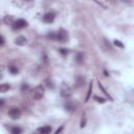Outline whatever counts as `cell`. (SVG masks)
<instances>
[{"label":"cell","mask_w":134,"mask_h":134,"mask_svg":"<svg viewBox=\"0 0 134 134\" xmlns=\"http://www.w3.org/2000/svg\"><path fill=\"white\" fill-rule=\"evenodd\" d=\"M31 95H33V97L35 100H37V101L41 100V98L44 97V87L42 85H39V86H37V87H35L33 90H31Z\"/></svg>","instance_id":"cell-1"},{"label":"cell","mask_w":134,"mask_h":134,"mask_svg":"<svg viewBox=\"0 0 134 134\" xmlns=\"http://www.w3.org/2000/svg\"><path fill=\"white\" fill-rule=\"evenodd\" d=\"M61 95L65 98H68L72 95V89L69 85L67 84H63L61 87Z\"/></svg>","instance_id":"cell-2"},{"label":"cell","mask_w":134,"mask_h":134,"mask_svg":"<svg viewBox=\"0 0 134 134\" xmlns=\"http://www.w3.org/2000/svg\"><path fill=\"white\" fill-rule=\"evenodd\" d=\"M27 26V21L24 20V19H18L17 21L14 22V25H13V30H22V28Z\"/></svg>","instance_id":"cell-3"},{"label":"cell","mask_w":134,"mask_h":134,"mask_svg":"<svg viewBox=\"0 0 134 134\" xmlns=\"http://www.w3.org/2000/svg\"><path fill=\"white\" fill-rule=\"evenodd\" d=\"M57 41L61 43H65L67 40H68V34L67 31H65L64 30H60L58 33H57Z\"/></svg>","instance_id":"cell-4"},{"label":"cell","mask_w":134,"mask_h":134,"mask_svg":"<svg viewBox=\"0 0 134 134\" xmlns=\"http://www.w3.org/2000/svg\"><path fill=\"white\" fill-rule=\"evenodd\" d=\"M8 115L13 119H18L19 117L21 116V110L19 109V108H16V107L11 108L8 111Z\"/></svg>","instance_id":"cell-5"},{"label":"cell","mask_w":134,"mask_h":134,"mask_svg":"<svg viewBox=\"0 0 134 134\" xmlns=\"http://www.w3.org/2000/svg\"><path fill=\"white\" fill-rule=\"evenodd\" d=\"M56 19V14L53 12H49V13H46L45 15L43 16V21L45 23H52Z\"/></svg>","instance_id":"cell-6"},{"label":"cell","mask_w":134,"mask_h":134,"mask_svg":"<svg viewBox=\"0 0 134 134\" xmlns=\"http://www.w3.org/2000/svg\"><path fill=\"white\" fill-rule=\"evenodd\" d=\"M26 42H27L26 38L23 37V36H19V37H17L15 39V44H16V45H18V46H23V45L26 44Z\"/></svg>","instance_id":"cell-7"},{"label":"cell","mask_w":134,"mask_h":134,"mask_svg":"<svg viewBox=\"0 0 134 134\" xmlns=\"http://www.w3.org/2000/svg\"><path fill=\"white\" fill-rule=\"evenodd\" d=\"M84 84H85V78H83L82 75L76 76V78H75V87L80 88V87H82Z\"/></svg>","instance_id":"cell-8"},{"label":"cell","mask_w":134,"mask_h":134,"mask_svg":"<svg viewBox=\"0 0 134 134\" xmlns=\"http://www.w3.org/2000/svg\"><path fill=\"white\" fill-rule=\"evenodd\" d=\"M65 108H66V110L67 111H69V112H71V111L74 110V103H73V101L71 100H68V101H66V103H65Z\"/></svg>","instance_id":"cell-9"},{"label":"cell","mask_w":134,"mask_h":134,"mask_svg":"<svg viewBox=\"0 0 134 134\" xmlns=\"http://www.w3.org/2000/svg\"><path fill=\"white\" fill-rule=\"evenodd\" d=\"M38 131H39L40 133H42V134H48V133L52 132V127L50 126H44V127H42V128L38 129Z\"/></svg>","instance_id":"cell-10"},{"label":"cell","mask_w":134,"mask_h":134,"mask_svg":"<svg viewBox=\"0 0 134 134\" xmlns=\"http://www.w3.org/2000/svg\"><path fill=\"white\" fill-rule=\"evenodd\" d=\"M9 88H11V86L8 84H1V86H0V92H1V93H4V92L9 90Z\"/></svg>","instance_id":"cell-11"},{"label":"cell","mask_w":134,"mask_h":134,"mask_svg":"<svg viewBox=\"0 0 134 134\" xmlns=\"http://www.w3.org/2000/svg\"><path fill=\"white\" fill-rule=\"evenodd\" d=\"M11 132L13 134H20L22 132V129L19 128V127H13V128L11 129Z\"/></svg>","instance_id":"cell-12"},{"label":"cell","mask_w":134,"mask_h":134,"mask_svg":"<svg viewBox=\"0 0 134 134\" xmlns=\"http://www.w3.org/2000/svg\"><path fill=\"white\" fill-rule=\"evenodd\" d=\"M8 71L11 73H13V74H17V73L19 72V70H18L17 67H15V66H9L8 67Z\"/></svg>","instance_id":"cell-13"},{"label":"cell","mask_w":134,"mask_h":134,"mask_svg":"<svg viewBox=\"0 0 134 134\" xmlns=\"http://www.w3.org/2000/svg\"><path fill=\"white\" fill-rule=\"evenodd\" d=\"M47 39H50V40H56L57 39V33L55 31H50L47 35Z\"/></svg>","instance_id":"cell-14"},{"label":"cell","mask_w":134,"mask_h":134,"mask_svg":"<svg viewBox=\"0 0 134 134\" xmlns=\"http://www.w3.org/2000/svg\"><path fill=\"white\" fill-rule=\"evenodd\" d=\"M45 83H46V86H47V87L50 88V89H53V87H55V85H53V82L52 81V80L47 79L46 81H45Z\"/></svg>","instance_id":"cell-15"},{"label":"cell","mask_w":134,"mask_h":134,"mask_svg":"<svg viewBox=\"0 0 134 134\" xmlns=\"http://www.w3.org/2000/svg\"><path fill=\"white\" fill-rule=\"evenodd\" d=\"M30 90V86H28V84H22V86H21V92H26V91H28Z\"/></svg>","instance_id":"cell-16"},{"label":"cell","mask_w":134,"mask_h":134,"mask_svg":"<svg viewBox=\"0 0 134 134\" xmlns=\"http://www.w3.org/2000/svg\"><path fill=\"white\" fill-rule=\"evenodd\" d=\"M83 59H84V57H83L82 53H78V55H76V58H75V61L81 64V63L83 62Z\"/></svg>","instance_id":"cell-17"},{"label":"cell","mask_w":134,"mask_h":134,"mask_svg":"<svg viewBox=\"0 0 134 134\" xmlns=\"http://www.w3.org/2000/svg\"><path fill=\"white\" fill-rule=\"evenodd\" d=\"M91 90H92V83H90V85H89V89H88V93H87V97H86V101L87 102L89 100V97H90V94H91Z\"/></svg>","instance_id":"cell-18"},{"label":"cell","mask_w":134,"mask_h":134,"mask_svg":"<svg viewBox=\"0 0 134 134\" xmlns=\"http://www.w3.org/2000/svg\"><path fill=\"white\" fill-rule=\"evenodd\" d=\"M86 123H87V119H86V117H85V115H83V117H82V120H81V128H84V127L86 126Z\"/></svg>","instance_id":"cell-19"},{"label":"cell","mask_w":134,"mask_h":134,"mask_svg":"<svg viewBox=\"0 0 134 134\" xmlns=\"http://www.w3.org/2000/svg\"><path fill=\"white\" fill-rule=\"evenodd\" d=\"M114 45L117 46V47H119V48H124V44L120 42V41H119V40H115V41H114Z\"/></svg>","instance_id":"cell-20"},{"label":"cell","mask_w":134,"mask_h":134,"mask_svg":"<svg viewBox=\"0 0 134 134\" xmlns=\"http://www.w3.org/2000/svg\"><path fill=\"white\" fill-rule=\"evenodd\" d=\"M98 86H100V88H101V89H102V90H103V91H104V93H105V94H106V95H107V97H109V98H110V100H111V101H112V97H110V95H109V93H108V92H107L106 90H105V88L103 87V85H102V84H101V83H98Z\"/></svg>","instance_id":"cell-21"},{"label":"cell","mask_w":134,"mask_h":134,"mask_svg":"<svg viewBox=\"0 0 134 134\" xmlns=\"http://www.w3.org/2000/svg\"><path fill=\"white\" fill-rule=\"evenodd\" d=\"M94 100L97 102V103H101V104H104L105 102H106V100L103 97H94Z\"/></svg>","instance_id":"cell-22"},{"label":"cell","mask_w":134,"mask_h":134,"mask_svg":"<svg viewBox=\"0 0 134 134\" xmlns=\"http://www.w3.org/2000/svg\"><path fill=\"white\" fill-rule=\"evenodd\" d=\"M59 52L62 53L63 56H65V55H67L69 52H68V49H64V48H61V49H59Z\"/></svg>","instance_id":"cell-23"},{"label":"cell","mask_w":134,"mask_h":134,"mask_svg":"<svg viewBox=\"0 0 134 134\" xmlns=\"http://www.w3.org/2000/svg\"><path fill=\"white\" fill-rule=\"evenodd\" d=\"M4 42H5V40H4V37L1 36V46L2 45H4Z\"/></svg>","instance_id":"cell-24"},{"label":"cell","mask_w":134,"mask_h":134,"mask_svg":"<svg viewBox=\"0 0 134 134\" xmlns=\"http://www.w3.org/2000/svg\"><path fill=\"white\" fill-rule=\"evenodd\" d=\"M62 129H63V126H62V127H61V128H60V129H58V130H57V131H56V133H57V134H58V133H60V132L62 131Z\"/></svg>","instance_id":"cell-25"},{"label":"cell","mask_w":134,"mask_h":134,"mask_svg":"<svg viewBox=\"0 0 134 134\" xmlns=\"http://www.w3.org/2000/svg\"><path fill=\"white\" fill-rule=\"evenodd\" d=\"M0 101H1V107H2L4 105V100H0Z\"/></svg>","instance_id":"cell-26"},{"label":"cell","mask_w":134,"mask_h":134,"mask_svg":"<svg viewBox=\"0 0 134 134\" xmlns=\"http://www.w3.org/2000/svg\"><path fill=\"white\" fill-rule=\"evenodd\" d=\"M24 1H31V0H24Z\"/></svg>","instance_id":"cell-27"}]
</instances>
